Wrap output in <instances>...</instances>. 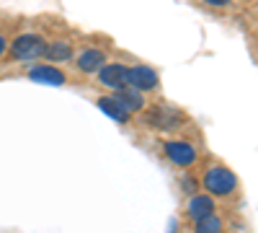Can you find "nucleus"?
Segmentation results:
<instances>
[{
	"instance_id": "6e6552de",
	"label": "nucleus",
	"mask_w": 258,
	"mask_h": 233,
	"mask_svg": "<svg viewBox=\"0 0 258 233\" xmlns=\"http://www.w3.org/2000/svg\"><path fill=\"white\" fill-rule=\"evenodd\" d=\"M147 122L153 124V127H158V130H170V127H176L181 119H178V114H176L173 109L153 107V109L147 112Z\"/></svg>"
},
{
	"instance_id": "7ed1b4c3",
	"label": "nucleus",
	"mask_w": 258,
	"mask_h": 233,
	"mask_svg": "<svg viewBox=\"0 0 258 233\" xmlns=\"http://www.w3.org/2000/svg\"><path fill=\"white\" fill-rule=\"evenodd\" d=\"M163 153H165V158L170 163L178 166V168H188V166L197 163V148L183 143V140H168L163 145Z\"/></svg>"
},
{
	"instance_id": "9d476101",
	"label": "nucleus",
	"mask_w": 258,
	"mask_h": 233,
	"mask_svg": "<svg viewBox=\"0 0 258 233\" xmlns=\"http://www.w3.org/2000/svg\"><path fill=\"white\" fill-rule=\"evenodd\" d=\"M209 213H214L212 197H207V195H194V197L188 200V218H191L194 223L202 220V218L209 215Z\"/></svg>"
},
{
	"instance_id": "2eb2a0df",
	"label": "nucleus",
	"mask_w": 258,
	"mask_h": 233,
	"mask_svg": "<svg viewBox=\"0 0 258 233\" xmlns=\"http://www.w3.org/2000/svg\"><path fill=\"white\" fill-rule=\"evenodd\" d=\"M6 50H8V44H6V39H3V36H0V55H3Z\"/></svg>"
},
{
	"instance_id": "ddd939ff",
	"label": "nucleus",
	"mask_w": 258,
	"mask_h": 233,
	"mask_svg": "<svg viewBox=\"0 0 258 233\" xmlns=\"http://www.w3.org/2000/svg\"><path fill=\"white\" fill-rule=\"evenodd\" d=\"M194 233H222V220L214 213H209L202 220L194 223Z\"/></svg>"
},
{
	"instance_id": "39448f33",
	"label": "nucleus",
	"mask_w": 258,
	"mask_h": 233,
	"mask_svg": "<svg viewBox=\"0 0 258 233\" xmlns=\"http://www.w3.org/2000/svg\"><path fill=\"white\" fill-rule=\"evenodd\" d=\"M111 99L119 104V107H121L126 114L140 112V109L145 107V96H142V91H137V88H132V86H119L116 94H114Z\"/></svg>"
},
{
	"instance_id": "f257e3e1",
	"label": "nucleus",
	"mask_w": 258,
	"mask_h": 233,
	"mask_svg": "<svg viewBox=\"0 0 258 233\" xmlns=\"http://www.w3.org/2000/svg\"><path fill=\"white\" fill-rule=\"evenodd\" d=\"M202 184H204V189H207L209 195H214V197H227V195L235 192L238 179H235V174L230 171V168H225V166H212L209 171L204 174Z\"/></svg>"
},
{
	"instance_id": "9b49d317",
	"label": "nucleus",
	"mask_w": 258,
	"mask_h": 233,
	"mask_svg": "<svg viewBox=\"0 0 258 233\" xmlns=\"http://www.w3.org/2000/svg\"><path fill=\"white\" fill-rule=\"evenodd\" d=\"M41 55H44L49 62H68V60L73 57V44H70V41H62V39H59V41H52V44H47Z\"/></svg>"
},
{
	"instance_id": "f8f14e48",
	"label": "nucleus",
	"mask_w": 258,
	"mask_h": 233,
	"mask_svg": "<svg viewBox=\"0 0 258 233\" xmlns=\"http://www.w3.org/2000/svg\"><path fill=\"white\" fill-rule=\"evenodd\" d=\"M98 109H101L106 117L116 119V122H129V114L119 107V104H116L111 96H101V99H98Z\"/></svg>"
},
{
	"instance_id": "1a4fd4ad",
	"label": "nucleus",
	"mask_w": 258,
	"mask_h": 233,
	"mask_svg": "<svg viewBox=\"0 0 258 233\" xmlns=\"http://www.w3.org/2000/svg\"><path fill=\"white\" fill-rule=\"evenodd\" d=\"M124 75H126V68L119 65V62H111V65H103L98 70V80L103 83V86L109 88H119V86H126L124 83Z\"/></svg>"
},
{
	"instance_id": "0eeeda50",
	"label": "nucleus",
	"mask_w": 258,
	"mask_h": 233,
	"mask_svg": "<svg viewBox=\"0 0 258 233\" xmlns=\"http://www.w3.org/2000/svg\"><path fill=\"white\" fill-rule=\"evenodd\" d=\"M29 78L36 83H49V86H64V73L54 65H34L29 68Z\"/></svg>"
},
{
	"instance_id": "20e7f679",
	"label": "nucleus",
	"mask_w": 258,
	"mask_h": 233,
	"mask_svg": "<svg viewBox=\"0 0 258 233\" xmlns=\"http://www.w3.org/2000/svg\"><path fill=\"white\" fill-rule=\"evenodd\" d=\"M124 83L137 91H153V88H158L160 80H158V73L150 65H132V68H126Z\"/></svg>"
},
{
	"instance_id": "f03ea898",
	"label": "nucleus",
	"mask_w": 258,
	"mask_h": 233,
	"mask_svg": "<svg viewBox=\"0 0 258 233\" xmlns=\"http://www.w3.org/2000/svg\"><path fill=\"white\" fill-rule=\"evenodd\" d=\"M44 47H47V41H44L41 34H21L18 39H13V44H11V57L21 60V62L36 60L41 52H44Z\"/></svg>"
},
{
	"instance_id": "4468645a",
	"label": "nucleus",
	"mask_w": 258,
	"mask_h": 233,
	"mask_svg": "<svg viewBox=\"0 0 258 233\" xmlns=\"http://www.w3.org/2000/svg\"><path fill=\"white\" fill-rule=\"evenodd\" d=\"M207 6H214V8H222V6H230L232 0H204Z\"/></svg>"
},
{
	"instance_id": "423d86ee",
	"label": "nucleus",
	"mask_w": 258,
	"mask_h": 233,
	"mask_svg": "<svg viewBox=\"0 0 258 233\" xmlns=\"http://www.w3.org/2000/svg\"><path fill=\"white\" fill-rule=\"evenodd\" d=\"M106 65V52L98 47H85L78 55V70L80 73H98Z\"/></svg>"
}]
</instances>
